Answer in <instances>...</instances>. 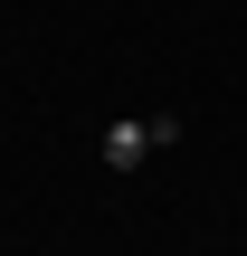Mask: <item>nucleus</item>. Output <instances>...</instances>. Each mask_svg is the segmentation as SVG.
<instances>
[{
	"label": "nucleus",
	"instance_id": "obj_1",
	"mask_svg": "<svg viewBox=\"0 0 247 256\" xmlns=\"http://www.w3.org/2000/svg\"><path fill=\"white\" fill-rule=\"evenodd\" d=\"M152 142H181V124H171V114H152V124H114V133H105V162H114V171H133Z\"/></svg>",
	"mask_w": 247,
	"mask_h": 256
}]
</instances>
